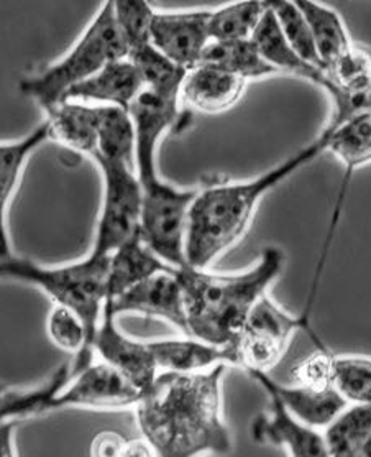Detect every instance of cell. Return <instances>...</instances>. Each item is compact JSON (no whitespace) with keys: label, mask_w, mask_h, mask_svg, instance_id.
I'll list each match as a JSON object with an SVG mask.
<instances>
[{"label":"cell","mask_w":371,"mask_h":457,"mask_svg":"<svg viewBox=\"0 0 371 457\" xmlns=\"http://www.w3.org/2000/svg\"><path fill=\"white\" fill-rule=\"evenodd\" d=\"M353 457H371V437L365 446L361 447L360 451Z\"/></svg>","instance_id":"d590c367"},{"label":"cell","mask_w":371,"mask_h":457,"mask_svg":"<svg viewBox=\"0 0 371 457\" xmlns=\"http://www.w3.org/2000/svg\"><path fill=\"white\" fill-rule=\"evenodd\" d=\"M128 60L138 70L146 91L166 101L181 103L179 96L187 74L186 70L168 60L152 43L128 53Z\"/></svg>","instance_id":"603a6c76"},{"label":"cell","mask_w":371,"mask_h":457,"mask_svg":"<svg viewBox=\"0 0 371 457\" xmlns=\"http://www.w3.org/2000/svg\"><path fill=\"white\" fill-rule=\"evenodd\" d=\"M71 378V367L62 365L54 374L43 384L27 390L9 388L7 395L0 403V423L2 421H19L27 416L40 415L48 411V405L54 395L64 388Z\"/></svg>","instance_id":"484cf974"},{"label":"cell","mask_w":371,"mask_h":457,"mask_svg":"<svg viewBox=\"0 0 371 457\" xmlns=\"http://www.w3.org/2000/svg\"><path fill=\"white\" fill-rule=\"evenodd\" d=\"M199 64H206L235 74L247 83L278 74L275 68H271L268 62L263 60V56L258 52L257 45L251 40L210 42L202 53Z\"/></svg>","instance_id":"7402d4cb"},{"label":"cell","mask_w":371,"mask_h":457,"mask_svg":"<svg viewBox=\"0 0 371 457\" xmlns=\"http://www.w3.org/2000/svg\"><path fill=\"white\" fill-rule=\"evenodd\" d=\"M19 421L0 423V457H17L15 451V429Z\"/></svg>","instance_id":"836d02e7"},{"label":"cell","mask_w":371,"mask_h":457,"mask_svg":"<svg viewBox=\"0 0 371 457\" xmlns=\"http://www.w3.org/2000/svg\"><path fill=\"white\" fill-rule=\"evenodd\" d=\"M268 396V410L253 420L251 437L260 445L281 447L288 457H330L320 429L289 413L276 396Z\"/></svg>","instance_id":"7c38bea8"},{"label":"cell","mask_w":371,"mask_h":457,"mask_svg":"<svg viewBox=\"0 0 371 457\" xmlns=\"http://www.w3.org/2000/svg\"><path fill=\"white\" fill-rule=\"evenodd\" d=\"M329 132L327 152L345 167V175L351 177L357 168L371 163V114L361 112L337 122L330 119L326 127Z\"/></svg>","instance_id":"44dd1931"},{"label":"cell","mask_w":371,"mask_h":457,"mask_svg":"<svg viewBox=\"0 0 371 457\" xmlns=\"http://www.w3.org/2000/svg\"><path fill=\"white\" fill-rule=\"evenodd\" d=\"M166 270L173 269L158 259L155 253L144 245L138 234L136 237L128 240L120 249L114 252L109 259L105 302L119 298L125 291L134 288L135 285Z\"/></svg>","instance_id":"d6986e66"},{"label":"cell","mask_w":371,"mask_h":457,"mask_svg":"<svg viewBox=\"0 0 371 457\" xmlns=\"http://www.w3.org/2000/svg\"><path fill=\"white\" fill-rule=\"evenodd\" d=\"M155 9L148 2L120 0L114 2L115 21L128 53L150 43Z\"/></svg>","instance_id":"4dcf8cb0"},{"label":"cell","mask_w":371,"mask_h":457,"mask_svg":"<svg viewBox=\"0 0 371 457\" xmlns=\"http://www.w3.org/2000/svg\"><path fill=\"white\" fill-rule=\"evenodd\" d=\"M245 89L247 81L235 74L199 64L186 74L179 101L196 112L220 114L237 105Z\"/></svg>","instance_id":"9a60e30c"},{"label":"cell","mask_w":371,"mask_h":457,"mask_svg":"<svg viewBox=\"0 0 371 457\" xmlns=\"http://www.w3.org/2000/svg\"><path fill=\"white\" fill-rule=\"evenodd\" d=\"M284 265L278 247H267L255 265L232 275L185 267L175 270L185 295L187 337L230 347L242 333L253 306L268 295Z\"/></svg>","instance_id":"3957f363"},{"label":"cell","mask_w":371,"mask_h":457,"mask_svg":"<svg viewBox=\"0 0 371 457\" xmlns=\"http://www.w3.org/2000/svg\"><path fill=\"white\" fill-rule=\"evenodd\" d=\"M332 367L334 353H330L324 345L319 347L309 357L302 359L300 364L293 369L294 382L312 388H327L332 386Z\"/></svg>","instance_id":"1f68e13d"},{"label":"cell","mask_w":371,"mask_h":457,"mask_svg":"<svg viewBox=\"0 0 371 457\" xmlns=\"http://www.w3.org/2000/svg\"><path fill=\"white\" fill-rule=\"evenodd\" d=\"M144 86L138 70L128 58L109 62L93 78L76 86L64 101L93 105H112L128 111Z\"/></svg>","instance_id":"2e32d148"},{"label":"cell","mask_w":371,"mask_h":457,"mask_svg":"<svg viewBox=\"0 0 371 457\" xmlns=\"http://www.w3.org/2000/svg\"><path fill=\"white\" fill-rule=\"evenodd\" d=\"M7 392H9V388L4 386V385H0V403H2V400L7 395Z\"/></svg>","instance_id":"8d00e7d4"},{"label":"cell","mask_w":371,"mask_h":457,"mask_svg":"<svg viewBox=\"0 0 371 457\" xmlns=\"http://www.w3.org/2000/svg\"><path fill=\"white\" fill-rule=\"evenodd\" d=\"M124 58H128V48L115 21L114 2H105L66 54L21 79V93L46 112L109 62Z\"/></svg>","instance_id":"277c9868"},{"label":"cell","mask_w":371,"mask_h":457,"mask_svg":"<svg viewBox=\"0 0 371 457\" xmlns=\"http://www.w3.org/2000/svg\"><path fill=\"white\" fill-rule=\"evenodd\" d=\"M330 457H353L371 437V405H347L322 431Z\"/></svg>","instance_id":"d4e9b609"},{"label":"cell","mask_w":371,"mask_h":457,"mask_svg":"<svg viewBox=\"0 0 371 457\" xmlns=\"http://www.w3.org/2000/svg\"><path fill=\"white\" fill-rule=\"evenodd\" d=\"M228 365L197 374L160 372L135 406L142 436L158 457L227 456L232 435L222 411Z\"/></svg>","instance_id":"6da1fadb"},{"label":"cell","mask_w":371,"mask_h":457,"mask_svg":"<svg viewBox=\"0 0 371 457\" xmlns=\"http://www.w3.org/2000/svg\"><path fill=\"white\" fill-rule=\"evenodd\" d=\"M127 439L115 431H101L93 437L89 457H122Z\"/></svg>","instance_id":"d6a6232c"},{"label":"cell","mask_w":371,"mask_h":457,"mask_svg":"<svg viewBox=\"0 0 371 457\" xmlns=\"http://www.w3.org/2000/svg\"><path fill=\"white\" fill-rule=\"evenodd\" d=\"M248 375L267 395L276 396L291 415L316 429L329 427L335 416L349 405L334 386L312 388L300 384H279L267 372H250Z\"/></svg>","instance_id":"5bb4252c"},{"label":"cell","mask_w":371,"mask_h":457,"mask_svg":"<svg viewBox=\"0 0 371 457\" xmlns=\"http://www.w3.org/2000/svg\"><path fill=\"white\" fill-rule=\"evenodd\" d=\"M46 333L56 347L76 355L71 375L78 374L93 364V345L78 312L62 304H53L46 320Z\"/></svg>","instance_id":"cb8c5ba5"},{"label":"cell","mask_w":371,"mask_h":457,"mask_svg":"<svg viewBox=\"0 0 371 457\" xmlns=\"http://www.w3.org/2000/svg\"><path fill=\"white\" fill-rule=\"evenodd\" d=\"M268 9V2H235L210 11V42L251 40L258 23Z\"/></svg>","instance_id":"83f0119b"},{"label":"cell","mask_w":371,"mask_h":457,"mask_svg":"<svg viewBox=\"0 0 371 457\" xmlns=\"http://www.w3.org/2000/svg\"><path fill=\"white\" fill-rule=\"evenodd\" d=\"M103 178V201L89 255L111 259L128 240L140 234L142 187L132 165L94 156Z\"/></svg>","instance_id":"8992f818"},{"label":"cell","mask_w":371,"mask_h":457,"mask_svg":"<svg viewBox=\"0 0 371 457\" xmlns=\"http://www.w3.org/2000/svg\"><path fill=\"white\" fill-rule=\"evenodd\" d=\"M114 316L120 314H142L169 322L179 333L187 337L185 295L175 270L161 271L148 280L135 285L115 300L103 303Z\"/></svg>","instance_id":"30bf717a"},{"label":"cell","mask_w":371,"mask_h":457,"mask_svg":"<svg viewBox=\"0 0 371 457\" xmlns=\"http://www.w3.org/2000/svg\"><path fill=\"white\" fill-rule=\"evenodd\" d=\"M300 329L310 333V326L302 316L283 310L278 303L265 295L253 306L237 339L228 347L232 365L250 372H267L278 365L288 351L293 336Z\"/></svg>","instance_id":"52a82bcc"},{"label":"cell","mask_w":371,"mask_h":457,"mask_svg":"<svg viewBox=\"0 0 371 457\" xmlns=\"http://www.w3.org/2000/svg\"><path fill=\"white\" fill-rule=\"evenodd\" d=\"M109 259L81 260L43 265L35 260L11 257L0 260V281H17L43 291L53 304H62L79 314L89 334L91 345L103 318Z\"/></svg>","instance_id":"5b68a950"},{"label":"cell","mask_w":371,"mask_h":457,"mask_svg":"<svg viewBox=\"0 0 371 457\" xmlns=\"http://www.w3.org/2000/svg\"><path fill=\"white\" fill-rule=\"evenodd\" d=\"M94 156L135 167V125L128 111L101 105L99 144Z\"/></svg>","instance_id":"4316f807"},{"label":"cell","mask_w":371,"mask_h":457,"mask_svg":"<svg viewBox=\"0 0 371 457\" xmlns=\"http://www.w3.org/2000/svg\"><path fill=\"white\" fill-rule=\"evenodd\" d=\"M46 122L50 124L53 140L76 154L93 158L99 144L101 105L78 101H62L48 109Z\"/></svg>","instance_id":"e0dca14e"},{"label":"cell","mask_w":371,"mask_h":457,"mask_svg":"<svg viewBox=\"0 0 371 457\" xmlns=\"http://www.w3.org/2000/svg\"><path fill=\"white\" fill-rule=\"evenodd\" d=\"M268 5L271 12L275 13L279 29L283 31L286 42L291 45V48L298 53L304 62L314 64L317 68H324L320 62L317 50H316V45H314L309 23L304 19L298 5L294 2H286V0L268 2Z\"/></svg>","instance_id":"f546056e"},{"label":"cell","mask_w":371,"mask_h":457,"mask_svg":"<svg viewBox=\"0 0 371 457\" xmlns=\"http://www.w3.org/2000/svg\"><path fill=\"white\" fill-rule=\"evenodd\" d=\"M52 140L50 124L43 120L30 134L15 140L0 142V260L15 253L9 232V209L21 185L23 171L33 154Z\"/></svg>","instance_id":"4fadbf2b"},{"label":"cell","mask_w":371,"mask_h":457,"mask_svg":"<svg viewBox=\"0 0 371 457\" xmlns=\"http://www.w3.org/2000/svg\"><path fill=\"white\" fill-rule=\"evenodd\" d=\"M332 386L349 405H371V357L334 355Z\"/></svg>","instance_id":"f1b7e54d"},{"label":"cell","mask_w":371,"mask_h":457,"mask_svg":"<svg viewBox=\"0 0 371 457\" xmlns=\"http://www.w3.org/2000/svg\"><path fill=\"white\" fill-rule=\"evenodd\" d=\"M142 394L115 369L95 362L71 375L48 405V411L68 408L89 410H125L138 405Z\"/></svg>","instance_id":"ba28073f"},{"label":"cell","mask_w":371,"mask_h":457,"mask_svg":"<svg viewBox=\"0 0 371 457\" xmlns=\"http://www.w3.org/2000/svg\"><path fill=\"white\" fill-rule=\"evenodd\" d=\"M122 457H158V453L144 436H140L127 439Z\"/></svg>","instance_id":"e575fe53"},{"label":"cell","mask_w":371,"mask_h":457,"mask_svg":"<svg viewBox=\"0 0 371 457\" xmlns=\"http://www.w3.org/2000/svg\"><path fill=\"white\" fill-rule=\"evenodd\" d=\"M294 4L309 23L310 33L322 66L329 70L353 46L341 15L327 5L316 2L296 0Z\"/></svg>","instance_id":"ffe728a7"},{"label":"cell","mask_w":371,"mask_h":457,"mask_svg":"<svg viewBox=\"0 0 371 457\" xmlns=\"http://www.w3.org/2000/svg\"><path fill=\"white\" fill-rule=\"evenodd\" d=\"M93 353L99 355L101 362L125 377L142 395L153 386L160 375L148 343L136 341L125 334L117 324V316L107 308H103L95 331Z\"/></svg>","instance_id":"9c48e42d"},{"label":"cell","mask_w":371,"mask_h":457,"mask_svg":"<svg viewBox=\"0 0 371 457\" xmlns=\"http://www.w3.org/2000/svg\"><path fill=\"white\" fill-rule=\"evenodd\" d=\"M329 132L324 129L309 145L302 146L276 167L247 181L210 183L197 187L187 216L186 263L196 270L209 267L245 236L261 199L301 168L327 152Z\"/></svg>","instance_id":"7a4b0ae2"},{"label":"cell","mask_w":371,"mask_h":457,"mask_svg":"<svg viewBox=\"0 0 371 457\" xmlns=\"http://www.w3.org/2000/svg\"><path fill=\"white\" fill-rule=\"evenodd\" d=\"M210 11L155 12L150 43L186 71L194 70L210 43Z\"/></svg>","instance_id":"8fae6325"},{"label":"cell","mask_w":371,"mask_h":457,"mask_svg":"<svg viewBox=\"0 0 371 457\" xmlns=\"http://www.w3.org/2000/svg\"><path fill=\"white\" fill-rule=\"evenodd\" d=\"M160 372L169 374H197L214 369L217 365H232L228 347L197 341L194 337L158 339L148 341Z\"/></svg>","instance_id":"ac0fdd59"}]
</instances>
